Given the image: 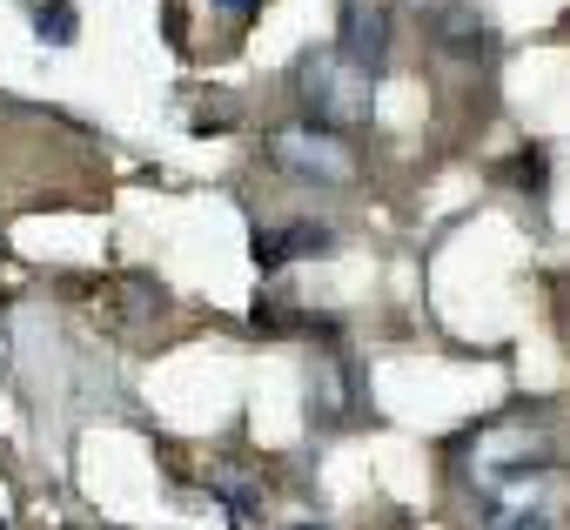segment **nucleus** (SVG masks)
Instances as JSON below:
<instances>
[{
    "label": "nucleus",
    "mask_w": 570,
    "mask_h": 530,
    "mask_svg": "<svg viewBox=\"0 0 570 530\" xmlns=\"http://www.w3.org/2000/svg\"><path fill=\"white\" fill-rule=\"evenodd\" d=\"M470 490L483 530H570V470L543 450L530 416H503L470 450Z\"/></svg>",
    "instance_id": "obj_1"
},
{
    "label": "nucleus",
    "mask_w": 570,
    "mask_h": 530,
    "mask_svg": "<svg viewBox=\"0 0 570 530\" xmlns=\"http://www.w3.org/2000/svg\"><path fill=\"white\" fill-rule=\"evenodd\" d=\"M296 81H303L309 128L350 135V128H363V121H370V75H356L343 55H309Z\"/></svg>",
    "instance_id": "obj_2"
},
{
    "label": "nucleus",
    "mask_w": 570,
    "mask_h": 530,
    "mask_svg": "<svg viewBox=\"0 0 570 530\" xmlns=\"http://www.w3.org/2000/svg\"><path fill=\"white\" fill-rule=\"evenodd\" d=\"M268 155H275V168H289V175H303V181H323V188H350V181H356V155H350V141L330 135V128H282V135L268 141Z\"/></svg>",
    "instance_id": "obj_3"
},
{
    "label": "nucleus",
    "mask_w": 570,
    "mask_h": 530,
    "mask_svg": "<svg viewBox=\"0 0 570 530\" xmlns=\"http://www.w3.org/2000/svg\"><path fill=\"white\" fill-rule=\"evenodd\" d=\"M356 75H376L390 61V14L383 0H343V48H336Z\"/></svg>",
    "instance_id": "obj_4"
},
{
    "label": "nucleus",
    "mask_w": 570,
    "mask_h": 530,
    "mask_svg": "<svg viewBox=\"0 0 570 530\" xmlns=\"http://www.w3.org/2000/svg\"><path fill=\"white\" fill-rule=\"evenodd\" d=\"M430 35L456 61H490V48H497L490 41V21L470 8V0H436V8H430Z\"/></svg>",
    "instance_id": "obj_5"
},
{
    "label": "nucleus",
    "mask_w": 570,
    "mask_h": 530,
    "mask_svg": "<svg viewBox=\"0 0 570 530\" xmlns=\"http://www.w3.org/2000/svg\"><path fill=\"white\" fill-rule=\"evenodd\" d=\"M330 228L323 222H289V228H255V269H282L296 255H330Z\"/></svg>",
    "instance_id": "obj_6"
},
{
    "label": "nucleus",
    "mask_w": 570,
    "mask_h": 530,
    "mask_svg": "<svg viewBox=\"0 0 570 530\" xmlns=\"http://www.w3.org/2000/svg\"><path fill=\"white\" fill-rule=\"evenodd\" d=\"M208 490H215V497L228 503V517H235L242 530H248V523L262 517V490H255L248 477H235V470H208Z\"/></svg>",
    "instance_id": "obj_7"
},
{
    "label": "nucleus",
    "mask_w": 570,
    "mask_h": 530,
    "mask_svg": "<svg viewBox=\"0 0 570 530\" xmlns=\"http://www.w3.org/2000/svg\"><path fill=\"white\" fill-rule=\"evenodd\" d=\"M35 28H41V41L68 48V41L81 35V14H75V0H35Z\"/></svg>",
    "instance_id": "obj_8"
},
{
    "label": "nucleus",
    "mask_w": 570,
    "mask_h": 530,
    "mask_svg": "<svg viewBox=\"0 0 570 530\" xmlns=\"http://www.w3.org/2000/svg\"><path fill=\"white\" fill-rule=\"evenodd\" d=\"M215 8H222V14H228V21H248V14H255V8H262V0H215Z\"/></svg>",
    "instance_id": "obj_9"
},
{
    "label": "nucleus",
    "mask_w": 570,
    "mask_h": 530,
    "mask_svg": "<svg viewBox=\"0 0 570 530\" xmlns=\"http://www.w3.org/2000/svg\"><path fill=\"white\" fill-rule=\"evenodd\" d=\"M0 530H8V523H0Z\"/></svg>",
    "instance_id": "obj_10"
},
{
    "label": "nucleus",
    "mask_w": 570,
    "mask_h": 530,
    "mask_svg": "<svg viewBox=\"0 0 570 530\" xmlns=\"http://www.w3.org/2000/svg\"><path fill=\"white\" fill-rule=\"evenodd\" d=\"M303 530H309V523H303Z\"/></svg>",
    "instance_id": "obj_11"
}]
</instances>
